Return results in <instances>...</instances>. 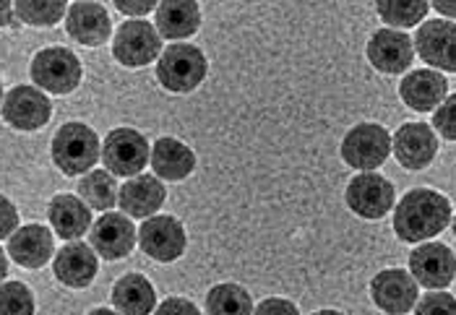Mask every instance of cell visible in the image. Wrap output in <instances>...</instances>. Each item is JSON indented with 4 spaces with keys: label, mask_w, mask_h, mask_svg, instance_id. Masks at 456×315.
<instances>
[{
    "label": "cell",
    "mask_w": 456,
    "mask_h": 315,
    "mask_svg": "<svg viewBox=\"0 0 456 315\" xmlns=\"http://www.w3.org/2000/svg\"><path fill=\"white\" fill-rule=\"evenodd\" d=\"M452 224H454V238H456V216H454V219H452Z\"/></svg>",
    "instance_id": "41"
},
{
    "label": "cell",
    "mask_w": 456,
    "mask_h": 315,
    "mask_svg": "<svg viewBox=\"0 0 456 315\" xmlns=\"http://www.w3.org/2000/svg\"><path fill=\"white\" fill-rule=\"evenodd\" d=\"M151 167L157 177L177 182L196 170V154L183 141L165 136V139H157V143L151 146Z\"/></svg>",
    "instance_id": "24"
},
{
    "label": "cell",
    "mask_w": 456,
    "mask_h": 315,
    "mask_svg": "<svg viewBox=\"0 0 456 315\" xmlns=\"http://www.w3.org/2000/svg\"><path fill=\"white\" fill-rule=\"evenodd\" d=\"M66 32L78 44L100 47L112 35V21H110V13L100 3H94V0H76L69 8V16H66Z\"/></svg>",
    "instance_id": "18"
},
{
    "label": "cell",
    "mask_w": 456,
    "mask_h": 315,
    "mask_svg": "<svg viewBox=\"0 0 456 315\" xmlns=\"http://www.w3.org/2000/svg\"><path fill=\"white\" fill-rule=\"evenodd\" d=\"M139 246L141 250L159 261V263H173L177 261L185 246H188V235L183 230V224L177 222L175 216H149L139 230Z\"/></svg>",
    "instance_id": "12"
},
{
    "label": "cell",
    "mask_w": 456,
    "mask_h": 315,
    "mask_svg": "<svg viewBox=\"0 0 456 315\" xmlns=\"http://www.w3.org/2000/svg\"><path fill=\"white\" fill-rule=\"evenodd\" d=\"M112 305L120 315H149L157 311V292L141 274H126L112 287Z\"/></svg>",
    "instance_id": "25"
},
{
    "label": "cell",
    "mask_w": 456,
    "mask_h": 315,
    "mask_svg": "<svg viewBox=\"0 0 456 315\" xmlns=\"http://www.w3.org/2000/svg\"><path fill=\"white\" fill-rule=\"evenodd\" d=\"M0 209H3V227H0V235H3V243L19 230V211L13 209V204L3 196L0 198Z\"/></svg>",
    "instance_id": "36"
},
{
    "label": "cell",
    "mask_w": 456,
    "mask_h": 315,
    "mask_svg": "<svg viewBox=\"0 0 456 315\" xmlns=\"http://www.w3.org/2000/svg\"><path fill=\"white\" fill-rule=\"evenodd\" d=\"M29 76L39 89L66 97L81 84V61L69 47H45L32 58Z\"/></svg>",
    "instance_id": "4"
},
{
    "label": "cell",
    "mask_w": 456,
    "mask_h": 315,
    "mask_svg": "<svg viewBox=\"0 0 456 315\" xmlns=\"http://www.w3.org/2000/svg\"><path fill=\"white\" fill-rule=\"evenodd\" d=\"M5 253L24 269H42L50 263L55 253V240L53 232L42 224H27L19 227L8 240H5Z\"/></svg>",
    "instance_id": "20"
},
{
    "label": "cell",
    "mask_w": 456,
    "mask_h": 315,
    "mask_svg": "<svg viewBox=\"0 0 456 315\" xmlns=\"http://www.w3.org/2000/svg\"><path fill=\"white\" fill-rule=\"evenodd\" d=\"M100 136L86 123H66L53 136V162L69 177L92 173L100 162Z\"/></svg>",
    "instance_id": "2"
},
{
    "label": "cell",
    "mask_w": 456,
    "mask_h": 315,
    "mask_svg": "<svg viewBox=\"0 0 456 315\" xmlns=\"http://www.w3.org/2000/svg\"><path fill=\"white\" fill-rule=\"evenodd\" d=\"M157 29L165 39H188L201 27V8L196 0H159L157 5Z\"/></svg>",
    "instance_id": "23"
},
{
    "label": "cell",
    "mask_w": 456,
    "mask_h": 315,
    "mask_svg": "<svg viewBox=\"0 0 456 315\" xmlns=\"http://www.w3.org/2000/svg\"><path fill=\"white\" fill-rule=\"evenodd\" d=\"M112 3L118 5L120 13L134 16V19H143L146 13H151L159 5V0H112Z\"/></svg>",
    "instance_id": "35"
},
{
    "label": "cell",
    "mask_w": 456,
    "mask_h": 315,
    "mask_svg": "<svg viewBox=\"0 0 456 315\" xmlns=\"http://www.w3.org/2000/svg\"><path fill=\"white\" fill-rule=\"evenodd\" d=\"M78 196L86 201L89 209L110 211L118 204L120 190L110 170H92L78 180Z\"/></svg>",
    "instance_id": "26"
},
{
    "label": "cell",
    "mask_w": 456,
    "mask_h": 315,
    "mask_svg": "<svg viewBox=\"0 0 456 315\" xmlns=\"http://www.w3.org/2000/svg\"><path fill=\"white\" fill-rule=\"evenodd\" d=\"M0 315H35V295L24 281H3Z\"/></svg>",
    "instance_id": "30"
},
{
    "label": "cell",
    "mask_w": 456,
    "mask_h": 315,
    "mask_svg": "<svg viewBox=\"0 0 456 315\" xmlns=\"http://www.w3.org/2000/svg\"><path fill=\"white\" fill-rule=\"evenodd\" d=\"M165 198H167V190H165L162 180L157 175L141 173L120 188L118 204H120L123 214H128L134 219H149L162 209Z\"/></svg>",
    "instance_id": "21"
},
{
    "label": "cell",
    "mask_w": 456,
    "mask_h": 315,
    "mask_svg": "<svg viewBox=\"0 0 456 315\" xmlns=\"http://www.w3.org/2000/svg\"><path fill=\"white\" fill-rule=\"evenodd\" d=\"M436 154H438V139L433 133V125L428 123H404L394 133V157L410 173H420L430 167Z\"/></svg>",
    "instance_id": "16"
},
{
    "label": "cell",
    "mask_w": 456,
    "mask_h": 315,
    "mask_svg": "<svg viewBox=\"0 0 456 315\" xmlns=\"http://www.w3.org/2000/svg\"><path fill=\"white\" fill-rule=\"evenodd\" d=\"M452 224V201L433 188H412L394 209V232L402 243H425Z\"/></svg>",
    "instance_id": "1"
},
{
    "label": "cell",
    "mask_w": 456,
    "mask_h": 315,
    "mask_svg": "<svg viewBox=\"0 0 456 315\" xmlns=\"http://www.w3.org/2000/svg\"><path fill=\"white\" fill-rule=\"evenodd\" d=\"M136 240H139V232L134 222L128 219V214L105 211L89 230V246L105 261H120L131 255L134 247L139 246Z\"/></svg>",
    "instance_id": "10"
},
{
    "label": "cell",
    "mask_w": 456,
    "mask_h": 315,
    "mask_svg": "<svg viewBox=\"0 0 456 315\" xmlns=\"http://www.w3.org/2000/svg\"><path fill=\"white\" fill-rule=\"evenodd\" d=\"M433 8H436V13H441L444 19L456 21V0H433Z\"/></svg>",
    "instance_id": "37"
},
{
    "label": "cell",
    "mask_w": 456,
    "mask_h": 315,
    "mask_svg": "<svg viewBox=\"0 0 456 315\" xmlns=\"http://www.w3.org/2000/svg\"><path fill=\"white\" fill-rule=\"evenodd\" d=\"M415 52L428 63V69L456 73V21H425L415 35Z\"/></svg>",
    "instance_id": "11"
},
{
    "label": "cell",
    "mask_w": 456,
    "mask_h": 315,
    "mask_svg": "<svg viewBox=\"0 0 456 315\" xmlns=\"http://www.w3.org/2000/svg\"><path fill=\"white\" fill-rule=\"evenodd\" d=\"M415 315H456L454 295L444 289H430L415 305Z\"/></svg>",
    "instance_id": "31"
},
{
    "label": "cell",
    "mask_w": 456,
    "mask_h": 315,
    "mask_svg": "<svg viewBox=\"0 0 456 315\" xmlns=\"http://www.w3.org/2000/svg\"><path fill=\"white\" fill-rule=\"evenodd\" d=\"M347 206L360 219H381L394 206V185L379 173H360L345 190Z\"/></svg>",
    "instance_id": "13"
},
{
    "label": "cell",
    "mask_w": 456,
    "mask_h": 315,
    "mask_svg": "<svg viewBox=\"0 0 456 315\" xmlns=\"http://www.w3.org/2000/svg\"><path fill=\"white\" fill-rule=\"evenodd\" d=\"M253 297L240 284H216L207 295V315H253Z\"/></svg>",
    "instance_id": "27"
},
{
    "label": "cell",
    "mask_w": 456,
    "mask_h": 315,
    "mask_svg": "<svg viewBox=\"0 0 456 315\" xmlns=\"http://www.w3.org/2000/svg\"><path fill=\"white\" fill-rule=\"evenodd\" d=\"M11 0H3V27H8L11 24Z\"/></svg>",
    "instance_id": "38"
},
{
    "label": "cell",
    "mask_w": 456,
    "mask_h": 315,
    "mask_svg": "<svg viewBox=\"0 0 456 315\" xmlns=\"http://www.w3.org/2000/svg\"><path fill=\"white\" fill-rule=\"evenodd\" d=\"M410 271L425 289H444L456 277L454 250L444 243H420L410 253Z\"/></svg>",
    "instance_id": "15"
},
{
    "label": "cell",
    "mask_w": 456,
    "mask_h": 315,
    "mask_svg": "<svg viewBox=\"0 0 456 315\" xmlns=\"http://www.w3.org/2000/svg\"><path fill=\"white\" fill-rule=\"evenodd\" d=\"M47 219H50L55 235L63 240H78L94 224L92 209L86 206V201L73 193H58L47 206Z\"/></svg>",
    "instance_id": "22"
},
{
    "label": "cell",
    "mask_w": 456,
    "mask_h": 315,
    "mask_svg": "<svg viewBox=\"0 0 456 315\" xmlns=\"http://www.w3.org/2000/svg\"><path fill=\"white\" fill-rule=\"evenodd\" d=\"M100 271L97 250L86 243H69L58 250L53 261V274L70 289H86Z\"/></svg>",
    "instance_id": "19"
},
{
    "label": "cell",
    "mask_w": 456,
    "mask_h": 315,
    "mask_svg": "<svg viewBox=\"0 0 456 315\" xmlns=\"http://www.w3.org/2000/svg\"><path fill=\"white\" fill-rule=\"evenodd\" d=\"M102 165L112 175L136 177L151 165V149L136 128H115L102 141Z\"/></svg>",
    "instance_id": "7"
},
{
    "label": "cell",
    "mask_w": 456,
    "mask_h": 315,
    "mask_svg": "<svg viewBox=\"0 0 456 315\" xmlns=\"http://www.w3.org/2000/svg\"><path fill=\"white\" fill-rule=\"evenodd\" d=\"M433 131L446 141H456V94L446 97L433 112Z\"/></svg>",
    "instance_id": "32"
},
{
    "label": "cell",
    "mask_w": 456,
    "mask_h": 315,
    "mask_svg": "<svg viewBox=\"0 0 456 315\" xmlns=\"http://www.w3.org/2000/svg\"><path fill=\"white\" fill-rule=\"evenodd\" d=\"M370 300L387 315H407L420 300V284L412 271L404 269H387L379 271L370 281Z\"/></svg>",
    "instance_id": "8"
},
{
    "label": "cell",
    "mask_w": 456,
    "mask_h": 315,
    "mask_svg": "<svg viewBox=\"0 0 456 315\" xmlns=\"http://www.w3.org/2000/svg\"><path fill=\"white\" fill-rule=\"evenodd\" d=\"M207 55L188 42H175L170 44L157 63V81L173 92V94H188L196 86H201V81L207 78Z\"/></svg>",
    "instance_id": "3"
},
{
    "label": "cell",
    "mask_w": 456,
    "mask_h": 315,
    "mask_svg": "<svg viewBox=\"0 0 456 315\" xmlns=\"http://www.w3.org/2000/svg\"><path fill=\"white\" fill-rule=\"evenodd\" d=\"M314 315H345V313H339V311H318V313Z\"/></svg>",
    "instance_id": "40"
},
{
    "label": "cell",
    "mask_w": 456,
    "mask_h": 315,
    "mask_svg": "<svg viewBox=\"0 0 456 315\" xmlns=\"http://www.w3.org/2000/svg\"><path fill=\"white\" fill-rule=\"evenodd\" d=\"M162 35L146 19H131L120 24L112 39V58L126 69H143L162 55Z\"/></svg>",
    "instance_id": "5"
},
{
    "label": "cell",
    "mask_w": 456,
    "mask_h": 315,
    "mask_svg": "<svg viewBox=\"0 0 456 315\" xmlns=\"http://www.w3.org/2000/svg\"><path fill=\"white\" fill-rule=\"evenodd\" d=\"M253 315H300V311L284 297H266L264 303L256 305Z\"/></svg>",
    "instance_id": "33"
},
{
    "label": "cell",
    "mask_w": 456,
    "mask_h": 315,
    "mask_svg": "<svg viewBox=\"0 0 456 315\" xmlns=\"http://www.w3.org/2000/svg\"><path fill=\"white\" fill-rule=\"evenodd\" d=\"M13 13L27 27H55L69 16V0H13Z\"/></svg>",
    "instance_id": "29"
},
{
    "label": "cell",
    "mask_w": 456,
    "mask_h": 315,
    "mask_svg": "<svg viewBox=\"0 0 456 315\" xmlns=\"http://www.w3.org/2000/svg\"><path fill=\"white\" fill-rule=\"evenodd\" d=\"M399 97L415 112H436L449 97V81L433 69L410 70L399 84Z\"/></svg>",
    "instance_id": "17"
},
{
    "label": "cell",
    "mask_w": 456,
    "mask_h": 315,
    "mask_svg": "<svg viewBox=\"0 0 456 315\" xmlns=\"http://www.w3.org/2000/svg\"><path fill=\"white\" fill-rule=\"evenodd\" d=\"M365 55L379 73L399 76V73H407L412 69L415 47H412L410 35H404L399 29H379L368 39Z\"/></svg>",
    "instance_id": "14"
},
{
    "label": "cell",
    "mask_w": 456,
    "mask_h": 315,
    "mask_svg": "<svg viewBox=\"0 0 456 315\" xmlns=\"http://www.w3.org/2000/svg\"><path fill=\"white\" fill-rule=\"evenodd\" d=\"M154 315H201V311H199L191 300L167 297V300H162V305H157Z\"/></svg>",
    "instance_id": "34"
},
{
    "label": "cell",
    "mask_w": 456,
    "mask_h": 315,
    "mask_svg": "<svg viewBox=\"0 0 456 315\" xmlns=\"http://www.w3.org/2000/svg\"><path fill=\"white\" fill-rule=\"evenodd\" d=\"M394 141L379 123H357L342 141V159L352 170L376 173L388 159Z\"/></svg>",
    "instance_id": "6"
},
{
    "label": "cell",
    "mask_w": 456,
    "mask_h": 315,
    "mask_svg": "<svg viewBox=\"0 0 456 315\" xmlns=\"http://www.w3.org/2000/svg\"><path fill=\"white\" fill-rule=\"evenodd\" d=\"M430 0H376V11L388 29H410L422 24Z\"/></svg>",
    "instance_id": "28"
},
{
    "label": "cell",
    "mask_w": 456,
    "mask_h": 315,
    "mask_svg": "<svg viewBox=\"0 0 456 315\" xmlns=\"http://www.w3.org/2000/svg\"><path fill=\"white\" fill-rule=\"evenodd\" d=\"M86 315H120L118 311H107V308H97V311H92V313Z\"/></svg>",
    "instance_id": "39"
},
{
    "label": "cell",
    "mask_w": 456,
    "mask_h": 315,
    "mask_svg": "<svg viewBox=\"0 0 456 315\" xmlns=\"http://www.w3.org/2000/svg\"><path fill=\"white\" fill-rule=\"evenodd\" d=\"M53 102L39 92V86H13L3 97V120L16 131H39L50 123Z\"/></svg>",
    "instance_id": "9"
}]
</instances>
